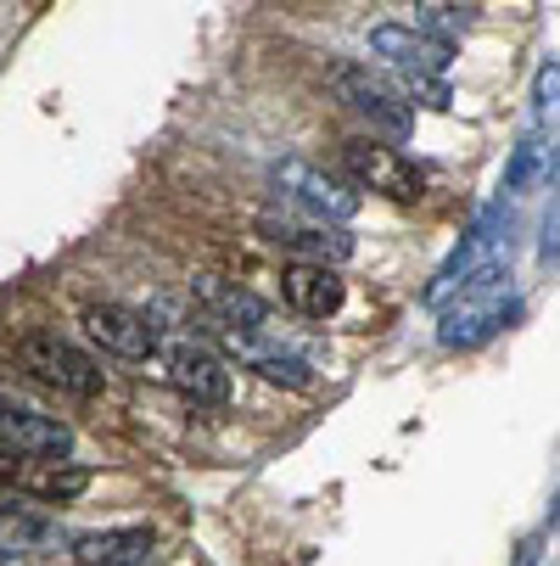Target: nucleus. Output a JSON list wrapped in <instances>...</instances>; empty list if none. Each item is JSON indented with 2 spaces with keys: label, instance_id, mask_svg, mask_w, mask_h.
<instances>
[{
  "label": "nucleus",
  "instance_id": "f257e3e1",
  "mask_svg": "<svg viewBox=\"0 0 560 566\" xmlns=\"http://www.w3.org/2000/svg\"><path fill=\"white\" fill-rule=\"evenodd\" d=\"M516 314H521V303L510 292V264L488 259L465 281H454V292L437 303V343L443 348H483L488 337H499L510 326Z\"/></svg>",
  "mask_w": 560,
  "mask_h": 566
},
{
  "label": "nucleus",
  "instance_id": "f03ea898",
  "mask_svg": "<svg viewBox=\"0 0 560 566\" xmlns=\"http://www.w3.org/2000/svg\"><path fill=\"white\" fill-rule=\"evenodd\" d=\"M270 186L275 197L286 202V213H303V219H319V224H348L359 213V191L337 175H326L308 157H281L270 169Z\"/></svg>",
  "mask_w": 560,
  "mask_h": 566
},
{
  "label": "nucleus",
  "instance_id": "7ed1b4c3",
  "mask_svg": "<svg viewBox=\"0 0 560 566\" xmlns=\"http://www.w3.org/2000/svg\"><path fill=\"white\" fill-rule=\"evenodd\" d=\"M12 359H18L23 376H34V381H45V387H56V392H67V398H102V387H107L102 365L78 348V343L56 337V332H29V337L12 348Z\"/></svg>",
  "mask_w": 560,
  "mask_h": 566
},
{
  "label": "nucleus",
  "instance_id": "20e7f679",
  "mask_svg": "<svg viewBox=\"0 0 560 566\" xmlns=\"http://www.w3.org/2000/svg\"><path fill=\"white\" fill-rule=\"evenodd\" d=\"M342 175L353 191H370V197H387V202H421L426 197V175L410 164L398 146L387 140H342Z\"/></svg>",
  "mask_w": 560,
  "mask_h": 566
},
{
  "label": "nucleus",
  "instance_id": "39448f33",
  "mask_svg": "<svg viewBox=\"0 0 560 566\" xmlns=\"http://www.w3.org/2000/svg\"><path fill=\"white\" fill-rule=\"evenodd\" d=\"M331 96H342L364 124H370V140H404L415 129V113H410V96L392 91L381 73H370L364 62L359 67H337L331 73Z\"/></svg>",
  "mask_w": 560,
  "mask_h": 566
},
{
  "label": "nucleus",
  "instance_id": "423d86ee",
  "mask_svg": "<svg viewBox=\"0 0 560 566\" xmlns=\"http://www.w3.org/2000/svg\"><path fill=\"white\" fill-rule=\"evenodd\" d=\"M258 235L275 241L281 253H297L303 264H342V259H353V235L342 224H319V219H303V213H264Z\"/></svg>",
  "mask_w": 560,
  "mask_h": 566
},
{
  "label": "nucleus",
  "instance_id": "0eeeda50",
  "mask_svg": "<svg viewBox=\"0 0 560 566\" xmlns=\"http://www.w3.org/2000/svg\"><path fill=\"white\" fill-rule=\"evenodd\" d=\"M0 454L7 460H67L73 454V432L29 403H7L0 398Z\"/></svg>",
  "mask_w": 560,
  "mask_h": 566
},
{
  "label": "nucleus",
  "instance_id": "6e6552de",
  "mask_svg": "<svg viewBox=\"0 0 560 566\" xmlns=\"http://www.w3.org/2000/svg\"><path fill=\"white\" fill-rule=\"evenodd\" d=\"M78 326H85V337H91L102 354H113V359L140 365V359L157 354V326H151L146 314L124 308V303H91L85 314H78Z\"/></svg>",
  "mask_w": 560,
  "mask_h": 566
},
{
  "label": "nucleus",
  "instance_id": "1a4fd4ad",
  "mask_svg": "<svg viewBox=\"0 0 560 566\" xmlns=\"http://www.w3.org/2000/svg\"><path fill=\"white\" fill-rule=\"evenodd\" d=\"M169 376H175V387L191 403H208V410H224V403H230V365L213 348H202V343H175Z\"/></svg>",
  "mask_w": 560,
  "mask_h": 566
},
{
  "label": "nucleus",
  "instance_id": "9d476101",
  "mask_svg": "<svg viewBox=\"0 0 560 566\" xmlns=\"http://www.w3.org/2000/svg\"><path fill=\"white\" fill-rule=\"evenodd\" d=\"M370 51H376L381 62H392V67L415 73V78L443 73L448 56H454V45H443V40H432V34H421V29H404V23H381V29H370Z\"/></svg>",
  "mask_w": 560,
  "mask_h": 566
},
{
  "label": "nucleus",
  "instance_id": "9b49d317",
  "mask_svg": "<svg viewBox=\"0 0 560 566\" xmlns=\"http://www.w3.org/2000/svg\"><path fill=\"white\" fill-rule=\"evenodd\" d=\"M281 297L303 314V319H331L337 308H342V297H348V286H342V275L331 270V264H286L281 270Z\"/></svg>",
  "mask_w": 560,
  "mask_h": 566
},
{
  "label": "nucleus",
  "instance_id": "f8f14e48",
  "mask_svg": "<svg viewBox=\"0 0 560 566\" xmlns=\"http://www.w3.org/2000/svg\"><path fill=\"white\" fill-rule=\"evenodd\" d=\"M191 297H197V314L219 332H253V326L270 319L264 297H253L247 286H230V281H197Z\"/></svg>",
  "mask_w": 560,
  "mask_h": 566
},
{
  "label": "nucleus",
  "instance_id": "ddd939ff",
  "mask_svg": "<svg viewBox=\"0 0 560 566\" xmlns=\"http://www.w3.org/2000/svg\"><path fill=\"white\" fill-rule=\"evenodd\" d=\"M499 230H505V208H494V213L476 219V230L459 241V248L443 259V270L432 275V292H426V303H432V308L454 292V281H465L476 264H488V259H494V248H499Z\"/></svg>",
  "mask_w": 560,
  "mask_h": 566
},
{
  "label": "nucleus",
  "instance_id": "4468645a",
  "mask_svg": "<svg viewBox=\"0 0 560 566\" xmlns=\"http://www.w3.org/2000/svg\"><path fill=\"white\" fill-rule=\"evenodd\" d=\"M224 348H230L235 359H247L264 381H275V387H286V392H308V387H314V370H308L297 354H286V348H275V343H264V337H253V332H224Z\"/></svg>",
  "mask_w": 560,
  "mask_h": 566
},
{
  "label": "nucleus",
  "instance_id": "2eb2a0df",
  "mask_svg": "<svg viewBox=\"0 0 560 566\" xmlns=\"http://www.w3.org/2000/svg\"><path fill=\"white\" fill-rule=\"evenodd\" d=\"M78 566H151L157 538L146 527H107V533H85L67 544Z\"/></svg>",
  "mask_w": 560,
  "mask_h": 566
},
{
  "label": "nucleus",
  "instance_id": "dca6fc26",
  "mask_svg": "<svg viewBox=\"0 0 560 566\" xmlns=\"http://www.w3.org/2000/svg\"><path fill=\"white\" fill-rule=\"evenodd\" d=\"M471 18H476V12H471V7H465V0H459V7H454V0H448V7H426V12H421V23H415V29H421V34H432V40H443V45H448V40H454V34H465V29H471Z\"/></svg>",
  "mask_w": 560,
  "mask_h": 566
},
{
  "label": "nucleus",
  "instance_id": "f3484780",
  "mask_svg": "<svg viewBox=\"0 0 560 566\" xmlns=\"http://www.w3.org/2000/svg\"><path fill=\"white\" fill-rule=\"evenodd\" d=\"M85 471H73V465H56V471H40V476H29V489L34 494H45V500H73V494H85Z\"/></svg>",
  "mask_w": 560,
  "mask_h": 566
},
{
  "label": "nucleus",
  "instance_id": "a211bd4d",
  "mask_svg": "<svg viewBox=\"0 0 560 566\" xmlns=\"http://www.w3.org/2000/svg\"><path fill=\"white\" fill-rule=\"evenodd\" d=\"M538 107H543V113L554 107V62H549V67L538 73Z\"/></svg>",
  "mask_w": 560,
  "mask_h": 566
},
{
  "label": "nucleus",
  "instance_id": "6ab92c4d",
  "mask_svg": "<svg viewBox=\"0 0 560 566\" xmlns=\"http://www.w3.org/2000/svg\"><path fill=\"white\" fill-rule=\"evenodd\" d=\"M538 253H543V264H554V208H549V224H543V248H538Z\"/></svg>",
  "mask_w": 560,
  "mask_h": 566
}]
</instances>
